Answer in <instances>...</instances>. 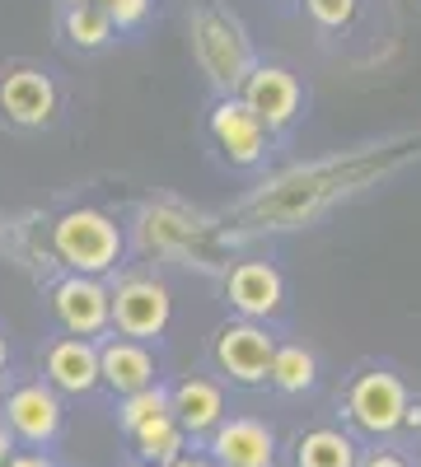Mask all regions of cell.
I'll return each mask as SVG.
<instances>
[{"mask_svg": "<svg viewBox=\"0 0 421 467\" xmlns=\"http://www.w3.org/2000/svg\"><path fill=\"white\" fill-rule=\"evenodd\" d=\"M374 169L365 160L356 164H323V169H310V173H295L286 182H277L272 197H262L248 206L253 220H300V215H310L328 202H337L342 192H352L347 182H365Z\"/></svg>", "mask_w": 421, "mask_h": 467, "instance_id": "6da1fadb", "label": "cell"}, {"mask_svg": "<svg viewBox=\"0 0 421 467\" xmlns=\"http://www.w3.org/2000/svg\"><path fill=\"white\" fill-rule=\"evenodd\" d=\"M52 244L75 276H103L122 257V229L103 211H66L52 229Z\"/></svg>", "mask_w": 421, "mask_h": 467, "instance_id": "7a4b0ae2", "label": "cell"}, {"mask_svg": "<svg viewBox=\"0 0 421 467\" xmlns=\"http://www.w3.org/2000/svg\"><path fill=\"white\" fill-rule=\"evenodd\" d=\"M174 318V299L160 281H150V276H132L118 285V295H112V323H118L122 337L132 341H150V337H160Z\"/></svg>", "mask_w": 421, "mask_h": 467, "instance_id": "3957f363", "label": "cell"}, {"mask_svg": "<svg viewBox=\"0 0 421 467\" xmlns=\"http://www.w3.org/2000/svg\"><path fill=\"white\" fill-rule=\"evenodd\" d=\"M347 411H352V420L361 425L365 435H394L403 425V411H407V388L394 374H384V369H370V374H361L352 383Z\"/></svg>", "mask_w": 421, "mask_h": 467, "instance_id": "277c9868", "label": "cell"}, {"mask_svg": "<svg viewBox=\"0 0 421 467\" xmlns=\"http://www.w3.org/2000/svg\"><path fill=\"white\" fill-rule=\"evenodd\" d=\"M272 350H277V337L267 332V327H258L253 318H248V323H229V327H220V337H216V365L235 379V383L258 388V383H267Z\"/></svg>", "mask_w": 421, "mask_h": 467, "instance_id": "5b68a950", "label": "cell"}, {"mask_svg": "<svg viewBox=\"0 0 421 467\" xmlns=\"http://www.w3.org/2000/svg\"><path fill=\"white\" fill-rule=\"evenodd\" d=\"M244 103L267 131H281L300 112V80L286 66H253L244 75Z\"/></svg>", "mask_w": 421, "mask_h": 467, "instance_id": "8992f818", "label": "cell"}, {"mask_svg": "<svg viewBox=\"0 0 421 467\" xmlns=\"http://www.w3.org/2000/svg\"><path fill=\"white\" fill-rule=\"evenodd\" d=\"M197 57H202L206 75H211L220 89L244 85V75H248V47H244L239 28L229 24V19H220V15H202L197 19Z\"/></svg>", "mask_w": 421, "mask_h": 467, "instance_id": "52a82bcc", "label": "cell"}, {"mask_svg": "<svg viewBox=\"0 0 421 467\" xmlns=\"http://www.w3.org/2000/svg\"><path fill=\"white\" fill-rule=\"evenodd\" d=\"M52 308H57V323L70 337H94L112 323V295L94 276H66L52 290Z\"/></svg>", "mask_w": 421, "mask_h": 467, "instance_id": "ba28073f", "label": "cell"}, {"mask_svg": "<svg viewBox=\"0 0 421 467\" xmlns=\"http://www.w3.org/2000/svg\"><path fill=\"white\" fill-rule=\"evenodd\" d=\"M211 136H216V145L225 150V160L239 164V169L258 164L262 150H267V127L248 112V103L235 99V94L220 99V103L211 108Z\"/></svg>", "mask_w": 421, "mask_h": 467, "instance_id": "9c48e42d", "label": "cell"}, {"mask_svg": "<svg viewBox=\"0 0 421 467\" xmlns=\"http://www.w3.org/2000/svg\"><path fill=\"white\" fill-rule=\"evenodd\" d=\"M211 458L216 467H272L277 462V440L262 420H220L211 431Z\"/></svg>", "mask_w": 421, "mask_h": 467, "instance_id": "30bf717a", "label": "cell"}, {"mask_svg": "<svg viewBox=\"0 0 421 467\" xmlns=\"http://www.w3.org/2000/svg\"><path fill=\"white\" fill-rule=\"evenodd\" d=\"M229 304L239 308L244 318H272L286 304V281L272 262H239L229 271Z\"/></svg>", "mask_w": 421, "mask_h": 467, "instance_id": "8fae6325", "label": "cell"}, {"mask_svg": "<svg viewBox=\"0 0 421 467\" xmlns=\"http://www.w3.org/2000/svg\"><path fill=\"white\" fill-rule=\"evenodd\" d=\"M155 356H150L145 341H132V337H112L99 346V383H108L112 393H141V388L155 383Z\"/></svg>", "mask_w": 421, "mask_h": 467, "instance_id": "7c38bea8", "label": "cell"}, {"mask_svg": "<svg viewBox=\"0 0 421 467\" xmlns=\"http://www.w3.org/2000/svg\"><path fill=\"white\" fill-rule=\"evenodd\" d=\"M0 112L19 127H43L57 112V85L43 70H15L0 80Z\"/></svg>", "mask_w": 421, "mask_h": 467, "instance_id": "4fadbf2b", "label": "cell"}, {"mask_svg": "<svg viewBox=\"0 0 421 467\" xmlns=\"http://www.w3.org/2000/svg\"><path fill=\"white\" fill-rule=\"evenodd\" d=\"M5 420H10V431L24 435L28 444H52L57 431H61V398L43 383H28L5 402Z\"/></svg>", "mask_w": 421, "mask_h": 467, "instance_id": "5bb4252c", "label": "cell"}, {"mask_svg": "<svg viewBox=\"0 0 421 467\" xmlns=\"http://www.w3.org/2000/svg\"><path fill=\"white\" fill-rule=\"evenodd\" d=\"M47 379L61 393H94L99 388V346L89 337H66L47 350Z\"/></svg>", "mask_w": 421, "mask_h": 467, "instance_id": "9a60e30c", "label": "cell"}, {"mask_svg": "<svg viewBox=\"0 0 421 467\" xmlns=\"http://www.w3.org/2000/svg\"><path fill=\"white\" fill-rule=\"evenodd\" d=\"M169 411L183 425V435H206V431H216L220 416H225V398H220L216 383L187 379V383H178L169 393Z\"/></svg>", "mask_w": 421, "mask_h": 467, "instance_id": "2e32d148", "label": "cell"}, {"mask_svg": "<svg viewBox=\"0 0 421 467\" xmlns=\"http://www.w3.org/2000/svg\"><path fill=\"white\" fill-rule=\"evenodd\" d=\"M319 379V365L304 346H277L272 365H267V383H277L281 393H310Z\"/></svg>", "mask_w": 421, "mask_h": 467, "instance_id": "e0dca14e", "label": "cell"}, {"mask_svg": "<svg viewBox=\"0 0 421 467\" xmlns=\"http://www.w3.org/2000/svg\"><path fill=\"white\" fill-rule=\"evenodd\" d=\"M132 440H136V449H141V458H145V462L169 467V462L183 453V425H178V420H174V411H169V416H155V420L136 425Z\"/></svg>", "mask_w": 421, "mask_h": 467, "instance_id": "ac0fdd59", "label": "cell"}, {"mask_svg": "<svg viewBox=\"0 0 421 467\" xmlns=\"http://www.w3.org/2000/svg\"><path fill=\"white\" fill-rule=\"evenodd\" d=\"M300 467H356V444L342 431H310L295 449Z\"/></svg>", "mask_w": 421, "mask_h": 467, "instance_id": "d6986e66", "label": "cell"}, {"mask_svg": "<svg viewBox=\"0 0 421 467\" xmlns=\"http://www.w3.org/2000/svg\"><path fill=\"white\" fill-rule=\"evenodd\" d=\"M66 37L75 47H103L112 37V19L99 0H80V5H70L66 15Z\"/></svg>", "mask_w": 421, "mask_h": 467, "instance_id": "ffe728a7", "label": "cell"}, {"mask_svg": "<svg viewBox=\"0 0 421 467\" xmlns=\"http://www.w3.org/2000/svg\"><path fill=\"white\" fill-rule=\"evenodd\" d=\"M155 416H169V388L150 383V388H141V393H127V402H122V425H127V435L136 431V425L155 420Z\"/></svg>", "mask_w": 421, "mask_h": 467, "instance_id": "44dd1931", "label": "cell"}, {"mask_svg": "<svg viewBox=\"0 0 421 467\" xmlns=\"http://www.w3.org/2000/svg\"><path fill=\"white\" fill-rule=\"evenodd\" d=\"M99 5L108 10L112 28H136V24H145V15H150V0H99Z\"/></svg>", "mask_w": 421, "mask_h": 467, "instance_id": "7402d4cb", "label": "cell"}, {"mask_svg": "<svg viewBox=\"0 0 421 467\" xmlns=\"http://www.w3.org/2000/svg\"><path fill=\"white\" fill-rule=\"evenodd\" d=\"M304 5H310V15L323 28H342V24L356 15V0H304Z\"/></svg>", "mask_w": 421, "mask_h": 467, "instance_id": "603a6c76", "label": "cell"}, {"mask_svg": "<svg viewBox=\"0 0 421 467\" xmlns=\"http://www.w3.org/2000/svg\"><path fill=\"white\" fill-rule=\"evenodd\" d=\"M0 467H52V458L47 453H10Z\"/></svg>", "mask_w": 421, "mask_h": 467, "instance_id": "cb8c5ba5", "label": "cell"}, {"mask_svg": "<svg viewBox=\"0 0 421 467\" xmlns=\"http://www.w3.org/2000/svg\"><path fill=\"white\" fill-rule=\"evenodd\" d=\"M356 467H407L398 453H370L365 462H356Z\"/></svg>", "mask_w": 421, "mask_h": 467, "instance_id": "d4e9b609", "label": "cell"}, {"mask_svg": "<svg viewBox=\"0 0 421 467\" xmlns=\"http://www.w3.org/2000/svg\"><path fill=\"white\" fill-rule=\"evenodd\" d=\"M169 467H216V458H202V453H193V458H187V453H178Z\"/></svg>", "mask_w": 421, "mask_h": 467, "instance_id": "484cf974", "label": "cell"}, {"mask_svg": "<svg viewBox=\"0 0 421 467\" xmlns=\"http://www.w3.org/2000/svg\"><path fill=\"white\" fill-rule=\"evenodd\" d=\"M10 449H15V444H10V431H5V425H0V462L10 458Z\"/></svg>", "mask_w": 421, "mask_h": 467, "instance_id": "4316f807", "label": "cell"}, {"mask_svg": "<svg viewBox=\"0 0 421 467\" xmlns=\"http://www.w3.org/2000/svg\"><path fill=\"white\" fill-rule=\"evenodd\" d=\"M0 369H5V337H0Z\"/></svg>", "mask_w": 421, "mask_h": 467, "instance_id": "83f0119b", "label": "cell"}, {"mask_svg": "<svg viewBox=\"0 0 421 467\" xmlns=\"http://www.w3.org/2000/svg\"><path fill=\"white\" fill-rule=\"evenodd\" d=\"M141 467H155V462H141Z\"/></svg>", "mask_w": 421, "mask_h": 467, "instance_id": "f1b7e54d", "label": "cell"}, {"mask_svg": "<svg viewBox=\"0 0 421 467\" xmlns=\"http://www.w3.org/2000/svg\"><path fill=\"white\" fill-rule=\"evenodd\" d=\"M70 5H80V0H70Z\"/></svg>", "mask_w": 421, "mask_h": 467, "instance_id": "f546056e", "label": "cell"}]
</instances>
